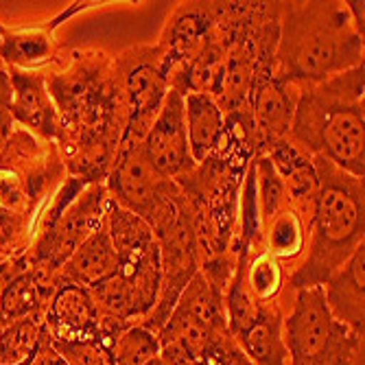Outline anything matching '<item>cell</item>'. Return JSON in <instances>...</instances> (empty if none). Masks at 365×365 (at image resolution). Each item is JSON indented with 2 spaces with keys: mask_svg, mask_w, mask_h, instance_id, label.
Instances as JSON below:
<instances>
[{
  "mask_svg": "<svg viewBox=\"0 0 365 365\" xmlns=\"http://www.w3.org/2000/svg\"><path fill=\"white\" fill-rule=\"evenodd\" d=\"M365 42L346 3H280L274 73L297 90L315 88L363 63Z\"/></svg>",
  "mask_w": 365,
  "mask_h": 365,
  "instance_id": "obj_2",
  "label": "cell"
},
{
  "mask_svg": "<svg viewBox=\"0 0 365 365\" xmlns=\"http://www.w3.org/2000/svg\"><path fill=\"white\" fill-rule=\"evenodd\" d=\"M114 71L127 108V127L118 149L120 155L143 145L171 88L155 44H138L116 53Z\"/></svg>",
  "mask_w": 365,
  "mask_h": 365,
  "instance_id": "obj_7",
  "label": "cell"
},
{
  "mask_svg": "<svg viewBox=\"0 0 365 365\" xmlns=\"http://www.w3.org/2000/svg\"><path fill=\"white\" fill-rule=\"evenodd\" d=\"M313 164L319 180V197L307 252L287 280L291 291L324 287L365 245L363 180L322 158H313Z\"/></svg>",
  "mask_w": 365,
  "mask_h": 365,
  "instance_id": "obj_4",
  "label": "cell"
},
{
  "mask_svg": "<svg viewBox=\"0 0 365 365\" xmlns=\"http://www.w3.org/2000/svg\"><path fill=\"white\" fill-rule=\"evenodd\" d=\"M300 90L276 77L274 66L260 68L250 96V112L256 136V155H264L291 134V123Z\"/></svg>",
  "mask_w": 365,
  "mask_h": 365,
  "instance_id": "obj_9",
  "label": "cell"
},
{
  "mask_svg": "<svg viewBox=\"0 0 365 365\" xmlns=\"http://www.w3.org/2000/svg\"><path fill=\"white\" fill-rule=\"evenodd\" d=\"M46 304L48 300L40 291L36 278H33L31 267L0 287V315L5 319H22L36 313H44Z\"/></svg>",
  "mask_w": 365,
  "mask_h": 365,
  "instance_id": "obj_23",
  "label": "cell"
},
{
  "mask_svg": "<svg viewBox=\"0 0 365 365\" xmlns=\"http://www.w3.org/2000/svg\"><path fill=\"white\" fill-rule=\"evenodd\" d=\"M44 328L53 341H98L101 315L90 291L77 284L59 287L44 307Z\"/></svg>",
  "mask_w": 365,
  "mask_h": 365,
  "instance_id": "obj_13",
  "label": "cell"
},
{
  "mask_svg": "<svg viewBox=\"0 0 365 365\" xmlns=\"http://www.w3.org/2000/svg\"><path fill=\"white\" fill-rule=\"evenodd\" d=\"M118 264L116 250L112 245L108 221L103 227H98L92 237H88L75 254L61 264V269L55 276L57 289L63 284H77L83 289H92L96 282L108 278Z\"/></svg>",
  "mask_w": 365,
  "mask_h": 365,
  "instance_id": "obj_17",
  "label": "cell"
},
{
  "mask_svg": "<svg viewBox=\"0 0 365 365\" xmlns=\"http://www.w3.org/2000/svg\"><path fill=\"white\" fill-rule=\"evenodd\" d=\"M264 155L272 160L276 173L282 180L287 204L304 219L311 230L319 197V180L313 158L304 153L291 138L274 145Z\"/></svg>",
  "mask_w": 365,
  "mask_h": 365,
  "instance_id": "obj_15",
  "label": "cell"
},
{
  "mask_svg": "<svg viewBox=\"0 0 365 365\" xmlns=\"http://www.w3.org/2000/svg\"><path fill=\"white\" fill-rule=\"evenodd\" d=\"M365 66H356L315 88L302 90L289 138L311 158L365 175Z\"/></svg>",
  "mask_w": 365,
  "mask_h": 365,
  "instance_id": "obj_3",
  "label": "cell"
},
{
  "mask_svg": "<svg viewBox=\"0 0 365 365\" xmlns=\"http://www.w3.org/2000/svg\"><path fill=\"white\" fill-rule=\"evenodd\" d=\"M346 9L350 14V20L354 24V29L361 33V36H365V14H363L365 3H363V0H350V3H346Z\"/></svg>",
  "mask_w": 365,
  "mask_h": 365,
  "instance_id": "obj_28",
  "label": "cell"
},
{
  "mask_svg": "<svg viewBox=\"0 0 365 365\" xmlns=\"http://www.w3.org/2000/svg\"><path fill=\"white\" fill-rule=\"evenodd\" d=\"M11 81H9V68L0 59V114H11Z\"/></svg>",
  "mask_w": 365,
  "mask_h": 365,
  "instance_id": "obj_27",
  "label": "cell"
},
{
  "mask_svg": "<svg viewBox=\"0 0 365 365\" xmlns=\"http://www.w3.org/2000/svg\"><path fill=\"white\" fill-rule=\"evenodd\" d=\"M46 88L59 114L57 147L71 178L103 184L118 158L127 108L114 71V55L101 48L68 53Z\"/></svg>",
  "mask_w": 365,
  "mask_h": 365,
  "instance_id": "obj_1",
  "label": "cell"
},
{
  "mask_svg": "<svg viewBox=\"0 0 365 365\" xmlns=\"http://www.w3.org/2000/svg\"><path fill=\"white\" fill-rule=\"evenodd\" d=\"M264 250L276 260L295 262L300 260L309 245V225L291 206L282 208L267 225H264Z\"/></svg>",
  "mask_w": 365,
  "mask_h": 365,
  "instance_id": "obj_21",
  "label": "cell"
},
{
  "mask_svg": "<svg viewBox=\"0 0 365 365\" xmlns=\"http://www.w3.org/2000/svg\"><path fill=\"white\" fill-rule=\"evenodd\" d=\"M103 3H73L68 9L57 14L53 20L40 22L36 26H7L0 22V59L7 68L20 71H42L44 66H59V46L55 40V31L73 16L92 9Z\"/></svg>",
  "mask_w": 365,
  "mask_h": 365,
  "instance_id": "obj_10",
  "label": "cell"
},
{
  "mask_svg": "<svg viewBox=\"0 0 365 365\" xmlns=\"http://www.w3.org/2000/svg\"><path fill=\"white\" fill-rule=\"evenodd\" d=\"M365 245H361L344 267L322 289L326 307L335 319L363 337L365 333Z\"/></svg>",
  "mask_w": 365,
  "mask_h": 365,
  "instance_id": "obj_16",
  "label": "cell"
},
{
  "mask_svg": "<svg viewBox=\"0 0 365 365\" xmlns=\"http://www.w3.org/2000/svg\"><path fill=\"white\" fill-rule=\"evenodd\" d=\"M103 184L120 208L138 215L140 219H147L164 199V195L171 190L173 180L162 178L147 160L143 147H136L116 158Z\"/></svg>",
  "mask_w": 365,
  "mask_h": 365,
  "instance_id": "obj_11",
  "label": "cell"
},
{
  "mask_svg": "<svg viewBox=\"0 0 365 365\" xmlns=\"http://www.w3.org/2000/svg\"><path fill=\"white\" fill-rule=\"evenodd\" d=\"M143 151L153 169L167 180H178L195 169L184 125V98L169 90L151 129L143 140Z\"/></svg>",
  "mask_w": 365,
  "mask_h": 365,
  "instance_id": "obj_12",
  "label": "cell"
},
{
  "mask_svg": "<svg viewBox=\"0 0 365 365\" xmlns=\"http://www.w3.org/2000/svg\"><path fill=\"white\" fill-rule=\"evenodd\" d=\"M26 365H68V363H66V359L55 350V346H53L48 333H44V337H42L38 350L33 352V356H29Z\"/></svg>",
  "mask_w": 365,
  "mask_h": 365,
  "instance_id": "obj_26",
  "label": "cell"
},
{
  "mask_svg": "<svg viewBox=\"0 0 365 365\" xmlns=\"http://www.w3.org/2000/svg\"><path fill=\"white\" fill-rule=\"evenodd\" d=\"M282 307H258L256 317L235 335L239 348L252 365H287V348L282 337Z\"/></svg>",
  "mask_w": 365,
  "mask_h": 365,
  "instance_id": "obj_19",
  "label": "cell"
},
{
  "mask_svg": "<svg viewBox=\"0 0 365 365\" xmlns=\"http://www.w3.org/2000/svg\"><path fill=\"white\" fill-rule=\"evenodd\" d=\"M287 365H356L363 337L333 317L322 287L293 291L282 319Z\"/></svg>",
  "mask_w": 365,
  "mask_h": 365,
  "instance_id": "obj_6",
  "label": "cell"
},
{
  "mask_svg": "<svg viewBox=\"0 0 365 365\" xmlns=\"http://www.w3.org/2000/svg\"><path fill=\"white\" fill-rule=\"evenodd\" d=\"M11 81V118L29 131H36L48 143H57L59 114L46 88L44 71L9 68Z\"/></svg>",
  "mask_w": 365,
  "mask_h": 365,
  "instance_id": "obj_14",
  "label": "cell"
},
{
  "mask_svg": "<svg viewBox=\"0 0 365 365\" xmlns=\"http://www.w3.org/2000/svg\"><path fill=\"white\" fill-rule=\"evenodd\" d=\"M237 260L243 267V278H245L247 291L254 297V302L258 307L278 304L280 295L287 289V280H289L284 264L280 260H276L267 250L258 252L250 258L239 254Z\"/></svg>",
  "mask_w": 365,
  "mask_h": 365,
  "instance_id": "obj_20",
  "label": "cell"
},
{
  "mask_svg": "<svg viewBox=\"0 0 365 365\" xmlns=\"http://www.w3.org/2000/svg\"><path fill=\"white\" fill-rule=\"evenodd\" d=\"M103 352L110 365H153L160 359V337L145 324H131Z\"/></svg>",
  "mask_w": 365,
  "mask_h": 365,
  "instance_id": "obj_22",
  "label": "cell"
},
{
  "mask_svg": "<svg viewBox=\"0 0 365 365\" xmlns=\"http://www.w3.org/2000/svg\"><path fill=\"white\" fill-rule=\"evenodd\" d=\"M254 175H256V195H258V208L262 219V230L282 208H287V195L280 175L276 173L274 164L267 155H256L252 160Z\"/></svg>",
  "mask_w": 365,
  "mask_h": 365,
  "instance_id": "obj_24",
  "label": "cell"
},
{
  "mask_svg": "<svg viewBox=\"0 0 365 365\" xmlns=\"http://www.w3.org/2000/svg\"><path fill=\"white\" fill-rule=\"evenodd\" d=\"M215 24L217 3L188 0L173 7L155 42L169 86L186 66H190L212 44Z\"/></svg>",
  "mask_w": 365,
  "mask_h": 365,
  "instance_id": "obj_8",
  "label": "cell"
},
{
  "mask_svg": "<svg viewBox=\"0 0 365 365\" xmlns=\"http://www.w3.org/2000/svg\"><path fill=\"white\" fill-rule=\"evenodd\" d=\"M158 337L164 365H252L227 330L223 293L199 272L182 291Z\"/></svg>",
  "mask_w": 365,
  "mask_h": 365,
  "instance_id": "obj_5",
  "label": "cell"
},
{
  "mask_svg": "<svg viewBox=\"0 0 365 365\" xmlns=\"http://www.w3.org/2000/svg\"><path fill=\"white\" fill-rule=\"evenodd\" d=\"M184 125L188 149L195 164L208 160L225 136V112L212 94H184Z\"/></svg>",
  "mask_w": 365,
  "mask_h": 365,
  "instance_id": "obj_18",
  "label": "cell"
},
{
  "mask_svg": "<svg viewBox=\"0 0 365 365\" xmlns=\"http://www.w3.org/2000/svg\"><path fill=\"white\" fill-rule=\"evenodd\" d=\"M53 346L68 365H110L98 341H75V344L53 341Z\"/></svg>",
  "mask_w": 365,
  "mask_h": 365,
  "instance_id": "obj_25",
  "label": "cell"
}]
</instances>
